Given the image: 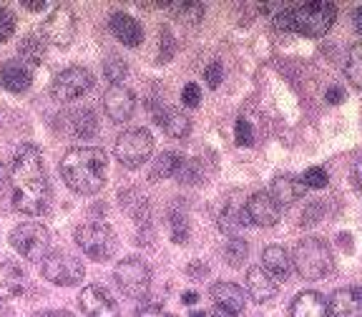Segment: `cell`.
<instances>
[{"label": "cell", "mask_w": 362, "mask_h": 317, "mask_svg": "<svg viewBox=\"0 0 362 317\" xmlns=\"http://www.w3.org/2000/svg\"><path fill=\"white\" fill-rule=\"evenodd\" d=\"M279 289V282L272 277L264 267H249L247 272V294L255 302H269Z\"/></svg>", "instance_id": "obj_18"}, {"label": "cell", "mask_w": 362, "mask_h": 317, "mask_svg": "<svg viewBox=\"0 0 362 317\" xmlns=\"http://www.w3.org/2000/svg\"><path fill=\"white\" fill-rule=\"evenodd\" d=\"M355 28H357V33H362V6L355 11Z\"/></svg>", "instance_id": "obj_49"}, {"label": "cell", "mask_w": 362, "mask_h": 317, "mask_svg": "<svg viewBox=\"0 0 362 317\" xmlns=\"http://www.w3.org/2000/svg\"><path fill=\"white\" fill-rule=\"evenodd\" d=\"M113 279H116V284H119V289L126 297L141 300L148 294V287H151V270L139 257H126L113 270Z\"/></svg>", "instance_id": "obj_8"}, {"label": "cell", "mask_w": 362, "mask_h": 317, "mask_svg": "<svg viewBox=\"0 0 362 317\" xmlns=\"http://www.w3.org/2000/svg\"><path fill=\"white\" fill-rule=\"evenodd\" d=\"M337 8L332 3H305V6H292V33L307 35V38H320L334 25Z\"/></svg>", "instance_id": "obj_4"}, {"label": "cell", "mask_w": 362, "mask_h": 317, "mask_svg": "<svg viewBox=\"0 0 362 317\" xmlns=\"http://www.w3.org/2000/svg\"><path fill=\"white\" fill-rule=\"evenodd\" d=\"M23 8H28V11H43L45 0H40V3H30V0H28V3H23Z\"/></svg>", "instance_id": "obj_47"}, {"label": "cell", "mask_w": 362, "mask_h": 317, "mask_svg": "<svg viewBox=\"0 0 362 317\" xmlns=\"http://www.w3.org/2000/svg\"><path fill=\"white\" fill-rule=\"evenodd\" d=\"M103 76L111 81V86H121V81H126V76H129V63L116 53H111L103 61Z\"/></svg>", "instance_id": "obj_31"}, {"label": "cell", "mask_w": 362, "mask_h": 317, "mask_svg": "<svg viewBox=\"0 0 362 317\" xmlns=\"http://www.w3.org/2000/svg\"><path fill=\"white\" fill-rule=\"evenodd\" d=\"M327 169H322V166H312V169H307L305 174L300 176V184L305 189H325L327 187Z\"/></svg>", "instance_id": "obj_33"}, {"label": "cell", "mask_w": 362, "mask_h": 317, "mask_svg": "<svg viewBox=\"0 0 362 317\" xmlns=\"http://www.w3.org/2000/svg\"><path fill=\"white\" fill-rule=\"evenodd\" d=\"M13 33H16V16L11 8L0 6V43H6Z\"/></svg>", "instance_id": "obj_38"}, {"label": "cell", "mask_w": 362, "mask_h": 317, "mask_svg": "<svg viewBox=\"0 0 362 317\" xmlns=\"http://www.w3.org/2000/svg\"><path fill=\"white\" fill-rule=\"evenodd\" d=\"M289 317H332V315H329L327 300H325L322 294L305 289V292H300L292 300Z\"/></svg>", "instance_id": "obj_19"}, {"label": "cell", "mask_w": 362, "mask_h": 317, "mask_svg": "<svg viewBox=\"0 0 362 317\" xmlns=\"http://www.w3.org/2000/svg\"><path fill=\"white\" fill-rule=\"evenodd\" d=\"M181 300H184V305H194V302L199 300V294L197 292H184V297H181Z\"/></svg>", "instance_id": "obj_48"}, {"label": "cell", "mask_w": 362, "mask_h": 317, "mask_svg": "<svg viewBox=\"0 0 362 317\" xmlns=\"http://www.w3.org/2000/svg\"><path fill=\"white\" fill-rule=\"evenodd\" d=\"M327 101L329 103H339V101H342V91H339V88H329L327 91Z\"/></svg>", "instance_id": "obj_45"}, {"label": "cell", "mask_w": 362, "mask_h": 317, "mask_svg": "<svg viewBox=\"0 0 362 317\" xmlns=\"http://www.w3.org/2000/svg\"><path fill=\"white\" fill-rule=\"evenodd\" d=\"M249 257V244L242 237H229V242L224 244V260L229 267H244Z\"/></svg>", "instance_id": "obj_30"}, {"label": "cell", "mask_w": 362, "mask_h": 317, "mask_svg": "<svg viewBox=\"0 0 362 317\" xmlns=\"http://www.w3.org/2000/svg\"><path fill=\"white\" fill-rule=\"evenodd\" d=\"M176 179H179L181 184H199V181H202V169H199L197 161L184 158L181 166H179V171H176Z\"/></svg>", "instance_id": "obj_35"}, {"label": "cell", "mask_w": 362, "mask_h": 317, "mask_svg": "<svg viewBox=\"0 0 362 317\" xmlns=\"http://www.w3.org/2000/svg\"><path fill=\"white\" fill-rule=\"evenodd\" d=\"M8 184H11V174H8L6 166L0 164V197H3V192L8 189Z\"/></svg>", "instance_id": "obj_44"}, {"label": "cell", "mask_w": 362, "mask_h": 317, "mask_svg": "<svg viewBox=\"0 0 362 317\" xmlns=\"http://www.w3.org/2000/svg\"><path fill=\"white\" fill-rule=\"evenodd\" d=\"M216 317H239L244 312V289L234 282H216L209 289Z\"/></svg>", "instance_id": "obj_12"}, {"label": "cell", "mask_w": 362, "mask_h": 317, "mask_svg": "<svg viewBox=\"0 0 362 317\" xmlns=\"http://www.w3.org/2000/svg\"><path fill=\"white\" fill-rule=\"evenodd\" d=\"M174 51H176L174 35H171L169 28H161V30H158V61H161V63L171 61Z\"/></svg>", "instance_id": "obj_36"}, {"label": "cell", "mask_w": 362, "mask_h": 317, "mask_svg": "<svg viewBox=\"0 0 362 317\" xmlns=\"http://www.w3.org/2000/svg\"><path fill=\"white\" fill-rule=\"evenodd\" d=\"M352 184H355V189H360V161L352 164Z\"/></svg>", "instance_id": "obj_46"}, {"label": "cell", "mask_w": 362, "mask_h": 317, "mask_svg": "<svg viewBox=\"0 0 362 317\" xmlns=\"http://www.w3.org/2000/svg\"><path fill=\"white\" fill-rule=\"evenodd\" d=\"M181 161H184V156H181L179 151H164L161 156L156 158V164H153V169H151V181L176 176V171H179Z\"/></svg>", "instance_id": "obj_28"}, {"label": "cell", "mask_w": 362, "mask_h": 317, "mask_svg": "<svg viewBox=\"0 0 362 317\" xmlns=\"http://www.w3.org/2000/svg\"><path fill=\"white\" fill-rule=\"evenodd\" d=\"M71 119H74V131L78 136L88 139V136L96 134L98 121H96V116H93V111H90V108H81V111H76Z\"/></svg>", "instance_id": "obj_32"}, {"label": "cell", "mask_w": 362, "mask_h": 317, "mask_svg": "<svg viewBox=\"0 0 362 317\" xmlns=\"http://www.w3.org/2000/svg\"><path fill=\"white\" fill-rule=\"evenodd\" d=\"M169 224H171V239L174 242H187L189 239V221L187 214H181V212H171L169 217Z\"/></svg>", "instance_id": "obj_34"}, {"label": "cell", "mask_w": 362, "mask_h": 317, "mask_svg": "<svg viewBox=\"0 0 362 317\" xmlns=\"http://www.w3.org/2000/svg\"><path fill=\"white\" fill-rule=\"evenodd\" d=\"M161 8L169 11L171 16L179 23H184V25H199V23L204 21V13H206V8H204L202 3H194V0H184V3H161Z\"/></svg>", "instance_id": "obj_26"}, {"label": "cell", "mask_w": 362, "mask_h": 317, "mask_svg": "<svg viewBox=\"0 0 362 317\" xmlns=\"http://www.w3.org/2000/svg\"><path fill=\"white\" fill-rule=\"evenodd\" d=\"M221 79H224V66H221L219 61L209 63V66L204 68V81H206V86H209V88H219Z\"/></svg>", "instance_id": "obj_39"}, {"label": "cell", "mask_w": 362, "mask_h": 317, "mask_svg": "<svg viewBox=\"0 0 362 317\" xmlns=\"http://www.w3.org/2000/svg\"><path fill=\"white\" fill-rule=\"evenodd\" d=\"M274 28L284 30V33H292V8H279L274 13Z\"/></svg>", "instance_id": "obj_41"}, {"label": "cell", "mask_w": 362, "mask_h": 317, "mask_svg": "<svg viewBox=\"0 0 362 317\" xmlns=\"http://www.w3.org/2000/svg\"><path fill=\"white\" fill-rule=\"evenodd\" d=\"M332 317H362V297L357 287H345L329 297L327 302Z\"/></svg>", "instance_id": "obj_20"}, {"label": "cell", "mask_w": 362, "mask_h": 317, "mask_svg": "<svg viewBox=\"0 0 362 317\" xmlns=\"http://www.w3.org/2000/svg\"><path fill=\"white\" fill-rule=\"evenodd\" d=\"M113 154L126 169H139L153 154V136L146 129H129L116 139Z\"/></svg>", "instance_id": "obj_7"}, {"label": "cell", "mask_w": 362, "mask_h": 317, "mask_svg": "<svg viewBox=\"0 0 362 317\" xmlns=\"http://www.w3.org/2000/svg\"><path fill=\"white\" fill-rule=\"evenodd\" d=\"M103 108L111 116L113 121H129L136 111V96L134 91H129L124 83L121 86H111V88L103 93Z\"/></svg>", "instance_id": "obj_15"}, {"label": "cell", "mask_w": 362, "mask_h": 317, "mask_svg": "<svg viewBox=\"0 0 362 317\" xmlns=\"http://www.w3.org/2000/svg\"><path fill=\"white\" fill-rule=\"evenodd\" d=\"M11 192L13 207L21 214L35 217L48 207L51 199V184L45 176L43 154L35 144H23L16 151L11 169Z\"/></svg>", "instance_id": "obj_1"}, {"label": "cell", "mask_w": 362, "mask_h": 317, "mask_svg": "<svg viewBox=\"0 0 362 317\" xmlns=\"http://www.w3.org/2000/svg\"><path fill=\"white\" fill-rule=\"evenodd\" d=\"M76 244L83 249L86 255L93 257L98 262H106L116 255V234L108 224L103 221H88V224H81L76 229Z\"/></svg>", "instance_id": "obj_5"}, {"label": "cell", "mask_w": 362, "mask_h": 317, "mask_svg": "<svg viewBox=\"0 0 362 317\" xmlns=\"http://www.w3.org/2000/svg\"><path fill=\"white\" fill-rule=\"evenodd\" d=\"M108 156L103 149L76 146L68 149L61 161V176L76 194H96L106 184Z\"/></svg>", "instance_id": "obj_2"}, {"label": "cell", "mask_w": 362, "mask_h": 317, "mask_svg": "<svg viewBox=\"0 0 362 317\" xmlns=\"http://www.w3.org/2000/svg\"><path fill=\"white\" fill-rule=\"evenodd\" d=\"M153 121H156L161 129H164L166 136L171 139H187L189 131H192V121L181 108L176 106H161L153 111Z\"/></svg>", "instance_id": "obj_17"}, {"label": "cell", "mask_w": 362, "mask_h": 317, "mask_svg": "<svg viewBox=\"0 0 362 317\" xmlns=\"http://www.w3.org/2000/svg\"><path fill=\"white\" fill-rule=\"evenodd\" d=\"M78 305L86 317H121L119 305L113 302V297H108L101 284L83 287V292L78 294Z\"/></svg>", "instance_id": "obj_13"}, {"label": "cell", "mask_w": 362, "mask_h": 317, "mask_svg": "<svg viewBox=\"0 0 362 317\" xmlns=\"http://www.w3.org/2000/svg\"><path fill=\"white\" fill-rule=\"evenodd\" d=\"M189 317H206V315H204V312H192Z\"/></svg>", "instance_id": "obj_51"}, {"label": "cell", "mask_w": 362, "mask_h": 317, "mask_svg": "<svg viewBox=\"0 0 362 317\" xmlns=\"http://www.w3.org/2000/svg\"><path fill=\"white\" fill-rule=\"evenodd\" d=\"M108 28H111V33L116 35L121 43L129 45V48L141 45V40H144V25L136 21L134 16H129V13H121V11L111 13V18H108Z\"/></svg>", "instance_id": "obj_16"}, {"label": "cell", "mask_w": 362, "mask_h": 317, "mask_svg": "<svg viewBox=\"0 0 362 317\" xmlns=\"http://www.w3.org/2000/svg\"><path fill=\"white\" fill-rule=\"evenodd\" d=\"M289 257H292V270H297V275L305 279H325L334 270L332 249L320 237H305L297 242L294 255Z\"/></svg>", "instance_id": "obj_3"}, {"label": "cell", "mask_w": 362, "mask_h": 317, "mask_svg": "<svg viewBox=\"0 0 362 317\" xmlns=\"http://www.w3.org/2000/svg\"><path fill=\"white\" fill-rule=\"evenodd\" d=\"M11 244L18 255L28 262H40L48 255L51 247V234L40 221H23L11 232Z\"/></svg>", "instance_id": "obj_6"}, {"label": "cell", "mask_w": 362, "mask_h": 317, "mask_svg": "<svg viewBox=\"0 0 362 317\" xmlns=\"http://www.w3.org/2000/svg\"><path fill=\"white\" fill-rule=\"evenodd\" d=\"M0 317H16V315H13V310H8V307H0Z\"/></svg>", "instance_id": "obj_50"}, {"label": "cell", "mask_w": 362, "mask_h": 317, "mask_svg": "<svg viewBox=\"0 0 362 317\" xmlns=\"http://www.w3.org/2000/svg\"><path fill=\"white\" fill-rule=\"evenodd\" d=\"M234 136H237V144L239 146H252L255 144V129L249 124L244 116L237 119V126H234Z\"/></svg>", "instance_id": "obj_37"}, {"label": "cell", "mask_w": 362, "mask_h": 317, "mask_svg": "<svg viewBox=\"0 0 362 317\" xmlns=\"http://www.w3.org/2000/svg\"><path fill=\"white\" fill-rule=\"evenodd\" d=\"M249 226V217H247V209H244V204L239 202H229L221 209L219 214V229L229 237H239Z\"/></svg>", "instance_id": "obj_23"}, {"label": "cell", "mask_w": 362, "mask_h": 317, "mask_svg": "<svg viewBox=\"0 0 362 317\" xmlns=\"http://www.w3.org/2000/svg\"><path fill=\"white\" fill-rule=\"evenodd\" d=\"M23 270L13 262H3L0 265V302H8L18 297L23 289Z\"/></svg>", "instance_id": "obj_25"}, {"label": "cell", "mask_w": 362, "mask_h": 317, "mask_svg": "<svg viewBox=\"0 0 362 317\" xmlns=\"http://www.w3.org/2000/svg\"><path fill=\"white\" fill-rule=\"evenodd\" d=\"M33 83V76H30V68L23 61H8L0 68V86L11 93H23L28 91Z\"/></svg>", "instance_id": "obj_21"}, {"label": "cell", "mask_w": 362, "mask_h": 317, "mask_svg": "<svg viewBox=\"0 0 362 317\" xmlns=\"http://www.w3.org/2000/svg\"><path fill=\"white\" fill-rule=\"evenodd\" d=\"M33 317H74L68 310H43V312H35Z\"/></svg>", "instance_id": "obj_43"}, {"label": "cell", "mask_w": 362, "mask_h": 317, "mask_svg": "<svg viewBox=\"0 0 362 317\" xmlns=\"http://www.w3.org/2000/svg\"><path fill=\"white\" fill-rule=\"evenodd\" d=\"M181 101H184V106L197 108L199 103H202V88H199L197 83H187L184 91H181Z\"/></svg>", "instance_id": "obj_40"}, {"label": "cell", "mask_w": 362, "mask_h": 317, "mask_svg": "<svg viewBox=\"0 0 362 317\" xmlns=\"http://www.w3.org/2000/svg\"><path fill=\"white\" fill-rule=\"evenodd\" d=\"M40 38L45 43H53L58 48H66L71 40H74V33H76V16L74 11L68 6H58L51 16L45 18L43 28H40Z\"/></svg>", "instance_id": "obj_11"}, {"label": "cell", "mask_w": 362, "mask_h": 317, "mask_svg": "<svg viewBox=\"0 0 362 317\" xmlns=\"http://www.w3.org/2000/svg\"><path fill=\"white\" fill-rule=\"evenodd\" d=\"M307 189L300 184V179H294V176H277V179L272 181V199L279 204V207H289V204H294L297 199L305 197Z\"/></svg>", "instance_id": "obj_24"}, {"label": "cell", "mask_w": 362, "mask_h": 317, "mask_svg": "<svg viewBox=\"0 0 362 317\" xmlns=\"http://www.w3.org/2000/svg\"><path fill=\"white\" fill-rule=\"evenodd\" d=\"M43 277L58 287H74L83 282L86 267L78 257L68 255V252H53L43 260Z\"/></svg>", "instance_id": "obj_9"}, {"label": "cell", "mask_w": 362, "mask_h": 317, "mask_svg": "<svg viewBox=\"0 0 362 317\" xmlns=\"http://www.w3.org/2000/svg\"><path fill=\"white\" fill-rule=\"evenodd\" d=\"M345 76L350 79L352 88L362 91V45L360 43H352L350 56H347V61H345Z\"/></svg>", "instance_id": "obj_29"}, {"label": "cell", "mask_w": 362, "mask_h": 317, "mask_svg": "<svg viewBox=\"0 0 362 317\" xmlns=\"http://www.w3.org/2000/svg\"><path fill=\"white\" fill-rule=\"evenodd\" d=\"M18 53H21V58L18 61H23L28 68L38 66L40 61H43V53H45V40L40 38V35L35 33H28L25 38L18 43Z\"/></svg>", "instance_id": "obj_27"}, {"label": "cell", "mask_w": 362, "mask_h": 317, "mask_svg": "<svg viewBox=\"0 0 362 317\" xmlns=\"http://www.w3.org/2000/svg\"><path fill=\"white\" fill-rule=\"evenodd\" d=\"M262 267H264L277 282H284V279L292 275V257H289V252L284 247L272 244V247H267L264 252H262Z\"/></svg>", "instance_id": "obj_22"}, {"label": "cell", "mask_w": 362, "mask_h": 317, "mask_svg": "<svg viewBox=\"0 0 362 317\" xmlns=\"http://www.w3.org/2000/svg\"><path fill=\"white\" fill-rule=\"evenodd\" d=\"M90 88H93V76H90L88 68L71 66L53 79L51 96L56 98L58 103H71V101H76V98L86 96Z\"/></svg>", "instance_id": "obj_10"}, {"label": "cell", "mask_w": 362, "mask_h": 317, "mask_svg": "<svg viewBox=\"0 0 362 317\" xmlns=\"http://www.w3.org/2000/svg\"><path fill=\"white\" fill-rule=\"evenodd\" d=\"M136 317H174V315H169L164 307H158V305H144L136 310Z\"/></svg>", "instance_id": "obj_42"}, {"label": "cell", "mask_w": 362, "mask_h": 317, "mask_svg": "<svg viewBox=\"0 0 362 317\" xmlns=\"http://www.w3.org/2000/svg\"><path fill=\"white\" fill-rule=\"evenodd\" d=\"M244 209H247L249 224L257 226H274L279 221V214H282V207L272 199L269 192H255L247 199Z\"/></svg>", "instance_id": "obj_14"}]
</instances>
